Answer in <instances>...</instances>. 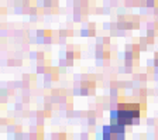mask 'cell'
<instances>
[{"label":"cell","instance_id":"cell-1","mask_svg":"<svg viewBox=\"0 0 158 140\" xmlns=\"http://www.w3.org/2000/svg\"><path fill=\"white\" fill-rule=\"evenodd\" d=\"M140 117V106L138 105H118L117 109L110 112L112 123L118 125H133L134 120Z\"/></svg>","mask_w":158,"mask_h":140}]
</instances>
